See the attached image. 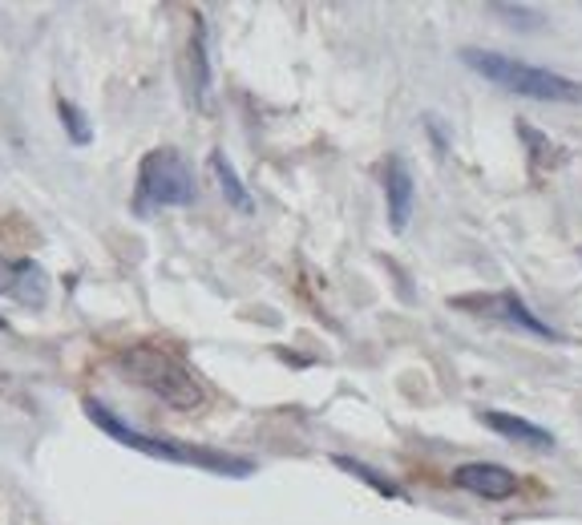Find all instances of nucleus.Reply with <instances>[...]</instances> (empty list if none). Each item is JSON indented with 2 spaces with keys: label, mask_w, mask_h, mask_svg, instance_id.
I'll return each mask as SVG.
<instances>
[{
  "label": "nucleus",
  "mask_w": 582,
  "mask_h": 525,
  "mask_svg": "<svg viewBox=\"0 0 582 525\" xmlns=\"http://www.w3.org/2000/svg\"><path fill=\"white\" fill-rule=\"evenodd\" d=\"M86 416L106 433V437H114L117 445H126V449H138V453L154 457V461L195 465V468H207V473H223V477H251V473H256V461H247V457L219 453V449H199V445H178V440H171V437H146L138 428H129L126 421H117L101 400H86Z\"/></svg>",
  "instance_id": "nucleus-1"
},
{
  "label": "nucleus",
  "mask_w": 582,
  "mask_h": 525,
  "mask_svg": "<svg viewBox=\"0 0 582 525\" xmlns=\"http://www.w3.org/2000/svg\"><path fill=\"white\" fill-rule=\"evenodd\" d=\"M117 368L129 384L146 388L150 397H158L162 404H171L178 412H190L202 404V384L195 380V372L186 368L183 360L158 343H134L117 355Z\"/></svg>",
  "instance_id": "nucleus-2"
},
{
  "label": "nucleus",
  "mask_w": 582,
  "mask_h": 525,
  "mask_svg": "<svg viewBox=\"0 0 582 525\" xmlns=\"http://www.w3.org/2000/svg\"><path fill=\"white\" fill-rule=\"evenodd\" d=\"M461 61H466V70H473L478 77H485L490 86H501L506 93H518V98L562 101V105H579L582 101V86L574 82V77L538 70V65H525V61H513V58H506V53L461 49Z\"/></svg>",
  "instance_id": "nucleus-3"
},
{
  "label": "nucleus",
  "mask_w": 582,
  "mask_h": 525,
  "mask_svg": "<svg viewBox=\"0 0 582 525\" xmlns=\"http://www.w3.org/2000/svg\"><path fill=\"white\" fill-rule=\"evenodd\" d=\"M138 195L150 207H186L195 202V174L174 150H150L138 171Z\"/></svg>",
  "instance_id": "nucleus-4"
},
{
  "label": "nucleus",
  "mask_w": 582,
  "mask_h": 525,
  "mask_svg": "<svg viewBox=\"0 0 582 525\" xmlns=\"http://www.w3.org/2000/svg\"><path fill=\"white\" fill-rule=\"evenodd\" d=\"M0 296L16 299L25 308H45L49 303V275L33 259H0Z\"/></svg>",
  "instance_id": "nucleus-5"
},
{
  "label": "nucleus",
  "mask_w": 582,
  "mask_h": 525,
  "mask_svg": "<svg viewBox=\"0 0 582 525\" xmlns=\"http://www.w3.org/2000/svg\"><path fill=\"white\" fill-rule=\"evenodd\" d=\"M454 485H461L473 497H485V501H506V497L518 493V477L506 465H490V461L454 468Z\"/></svg>",
  "instance_id": "nucleus-6"
},
{
  "label": "nucleus",
  "mask_w": 582,
  "mask_h": 525,
  "mask_svg": "<svg viewBox=\"0 0 582 525\" xmlns=\"http://www.w3.org/2000/svg\"><path fill=\"white\" fill-rule=\"evenodd\" d=\"M457 303H461V308H482L478 315H497V320H506V324H513V327H525V332H534V336H546V340L558 336L550 324H542L538 315L530 312L518 296H510V291H506V296H485V299H457Z\"/></svg>",
  "instance_id": "nucleus-7"
},
{
  "label": "nucleus",
  "mask_w": 582,
  "mask_h": 525,
  "mask_svg": "<svg viewBox=\"0 0 582 525\" xmlns=\"http://www.w3.org/2000/svg\"><path fill=\"white\" fill-rule=\"evenodd\" d=\"M384 199H388V227L405 230L409 227V214H412V199H417V186H412V174L400 158H388L384 166Z\"/></svg>",
  "instance_id": "nucleus-8"
},
{
  "label": "nucleus",
  "mask_w": 582,
  "mask_h": 525,
  "mask_svg": "<svg viewBox=\"0 0 582 525\" xmlns=\"http://www.w3.org/2000/svg\"><path fill=\"white\" fill-rule=\"evenodd\" d=\"M478 421H482L485 428H494V433H501V437L510 440H522V445H534V449H554V437L546 433L542 425H534V421H525V416H513V412H478Z\"/></svg>",
  "instance_id": "nucleus-9"
},
{
  "label": "nucleus",
  "mask_w": 582,
  "mask_h": 525,
  "mask_svg": "<svg viewBox=\"0 0 582 525\" xmlns=\"http://www.w3.org/2000/svg\"><path fill=\"white\" fill-rule=\"evenodd\" d=\"M211 174L219 178V190L227 195V202L235 207V211L251 214V195H247V186L239 183V174H235V166L227 162V154L223 150H214L211 154Z\"/></svg>",
  "instance_id": "nucleus-10"
},
{
  "label": "nucleus",
  "mask_w": 582,
  "mask_h": 525,
  "mask_svg": "<svg viewBox=\"0 0 582 525\" xmlns=\"http://www.w3.org/2000/svg\"><path fill=\"white\" fill-rule=\"evenodd\" d=\"M195 41H190V65H195V98L207 101V82H211V70H207V29H202V16H195Z\"/></svg>",
  "instance_id": "nucleus-11"
},
{
  "label": "nucleus",
  "mask_w": 582,
  "mask_h": 525,
  "mask_svg": "<svg viewBox=\"0 0 582 525\" xmlns=\"http://www.w3.org/2000/svg\"><path fill=\"white\" fill-rule=\"evenodd\" d=\"M336 465H340L344 473H352V477H360V482H364V485H372L376 493H384V497H400L397 485L388 482V477H381L376 468H369V465H364V461H352V457H336Z\"/></svg>",
  "instance_id": "nucleus-12"
},
{
  "label": "nucleus",
  "mask_w": 582,
  "mask_h": 525,
  "mask_svg": "<svg viewBox=\"0 0 582 525\" xmlns=\"http://www.w3.org/2000/svg\"><path fill=\"white\" fill-rule=\"evenodd\" d=\"M58 114H61V126L70 129V138L77 146H89V138H94V129L86 126V114L73 105V101H61L58 105Z\"/></svg>",
  "instance_id": "nucleus-13"
},
{
  "label": "nucleus",
  "mask_w": 582,
  "mask_h": 525,
  "mask_svg": "<svg viewBox=\"0 0 582 525\" xmlns=\"http://www.w3.org/2000/svg\"><path fill=\"white\" fill-rule=\"evenodd\" d=\"M0 332H4V320H0Z\"/></svg>",
  "instance_id": "nucleus-14"
}]
</instances>
